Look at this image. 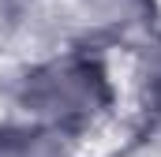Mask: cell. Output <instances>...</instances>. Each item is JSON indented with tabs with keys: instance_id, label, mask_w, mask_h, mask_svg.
I'll use <instances>...</instances> for the list:
<instances>
[{
	"instance_id": "6da1fadb",
	"label": "cell",
	"mask_w": 161,
	"mask_h": 157,
	"mask_svg": "<svg viewBox=\"0 0 161 157\" xmlns=\"http://www.w3.org/2000/svg\"><path fill=\"white\" fill-rule=\"evenodd\" d=\"M26 101L38 112L53 116L56 123H82L109 101V86L97 64L71 56L38 71L26 90Z\"/></svg>"
}]
</instances>
